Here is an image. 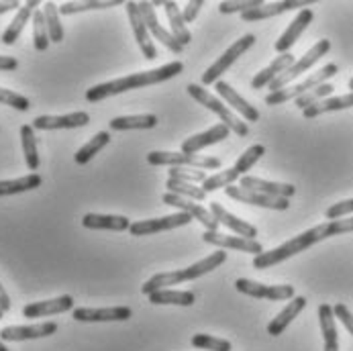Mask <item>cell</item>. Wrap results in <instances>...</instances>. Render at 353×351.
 Listing matches in <instances>:
<instances>
[{
  "label": "cell",
  "mask_w": 353,
  "mask_h": 351,
  "mask_svg": "<svg viewBox=\"0 0 353 351\" xmlns=\"http://www.w3.org/2000/svg\"><path fill=\"white\" fill-rule=\"evenodd\" d=\"M353 231V217L350 219H337V221H327L323 225H316L308 231H304L301 235L288 239L286 243H282L280 248L272 251H263L259 255L253 257V268L257 270H265V268H272L280 261H286L290 259L292 255L306 251L308 248H312L314 243L319 241H325L329 237H335V235H343V233H352Z\"/></svg>",
  "instance_id": "6da1fadb"
},
{
  "label": "cell",
  "mask_w": 353,
  "mask_h": 351,
  "mask_svg": "<svg viewBox=\"0 0 353 351\" xmlns=\"http://www.w3.org/2000/svg\"><path fill=\"white\" fill-rule=\"evenodd\" d=\"M182 70H184L182 61H170V63H165L161 68H155V70H148V72L131 74V76L117 78V80H110V82H104V84H97V86L86 90V101L101 102L104 99H108V97L121 94V92H129V90H135V88L161 84V82H165L170 78L180 76Z\"/></svg>",
  "instance_id": "7a4b0ae2"
},
{
  "label": "cell",
  "mask_w": 353,
  "mask_h": 351,
  "mask_svg": "<svg viewBox=\"0 0 353 351\" xmlns=\"http://www.w3.org/2000/svg\"><path fill=\"white\" fill-rule=\"evenodd\" d=\"M225 261H227V251H212L208 257H204L201 261L192 263L190 268L176 270V272H161V274H155V276H152V278L143 284L141 292H143L145 297H150V294L157 292V290H165L168 286H174V284H180V282L196 280V278H201L204 274L216 270V268L223 265Z\"/></svg>",
  "instance_id": "3957f363"
},
{
  "label": "cell",
  "mask_w": 353,
  "mask_h": 351,
  "mask_svg": "<svg viewBox=\"0 0 353 351\" xmlns=\"http://www.w3.org/2000/svg\"><path fill=\"white\" fill-rule=\"evenodd\" d=\"M263 153H265V148H263V146H252L250 150L243 151V155L237 159V163H235L233 168L223 170V172H219V174L206 178V180L202 182L201 188L208 194V192H214V190H221V188L231 186L237 178H243V174L252 170L253 166L263 157Z\"/></svg>",
  "instance_id": "277c9868"
},
{
  "label": "cell",
  "mask_w": 353,
  "mask_h": 351,
  "mask_svg": "<svg viewBox=\"0 0 353 351\" xmlns=\"http://www.w3.org/2000/svg\"><path fill=\"white\" fill-rule=\"evenodd\" d=\"M337 72H339V66H337V63H327V66L321 68L319 72L310 74V76H308L304 82H301V84L286 86V88H282V90H278V92H270V94L265 97V104L276 106V104H284V102L292 101V99L296 101L299 97L306 94L308 90H312V88L321 86V84H327V80L333 78Z\"/></svg>",
  "instance_id": "5b68a950"
},
{
  "label": "cell",
  "mask_w": 353,
  "mask_h": 351,
  "mask_svg": "<svg viewBox=\"0 0 353 351\" xmlns=\"http://www.w3.org/2000/svg\"><path fill=\"white\" fill-rule=\"evenodd\" d=\"M186 90H188V94H190L194 101H199L202 106H206L208 110H212V112L223 121V125L229 127V131L237 133L239 137H248L250 127H248L239 117H235V114L231 112V108H227V104H223L216 97H210V94H208L202 86H199V84H188Z\"/></svg>",
  "instance_id": "8992f818"
},
{
  "label": "cell",
  "mask_w": 353,
  "mask_h": 351,
  "mask_svg": "<svg viewBox=\"0 0 353 351\" xmlns=\"http://www.w3.org/2000/svg\"><path fill=\"white\" fill-rule=\"evenodd\" d=\"M148 161L152 166H170V168H180V166H190L192 170H219L223 163L219 157L210 155H188L182 151H152L148 153Z\"/></svg>",
  "instance_id": "52a82bcc"
},
{
  "label": "cell",
  "mask_w": 353,
  "mask_h": 351,
  "mask_svg": "<svg viewBox=\"0 0 353 351\" xmlns=\"http://www.w3.org/2000/svg\"><path fill=\"white\" fill-rule=\"evenodd\" d=\"M329 50H331V41H329V39H321L319 43H314L299 61H294L286 72H282V74L270 84V90H272V92H278V90L286 88L292 80H296L299 76H303L306 70H310L323 55H327Z\"/></svg>",
  "instance_id": "ba28073f"
},
{
  "label": "cell",
  "mask_w": 353,
  "mask_h": 351,
  "mask_svg": "<svg viewBox=\"0 0 353 351\" xmlns=\"http://www.w3.org/2000/svg\"><path fill=\"white\" fill-rule=\"evenodd\" d=\"M253 43H255V35L252 33H248V35H243L241 39H237L229 50L225 51L204 74H202V84L204 86H210V84H216L219 82V78L245 53V51L253 48Z\"/></svg>",
  "instance_id": "9c48e42d"
},
{
  "label": "cell",
  "mask_w": 353,
  "mask_h": 351,
  "mask_svg": "<svg viewBox=\"0 0 353 351\" xmlns=\"http://www.w3.org/2000/svg\"><path fill=\"white\" fill-rule=\"evenodd\" d=\"M235 288L241 294H248L253 299H265V301H292L294 299V286L290 284H278V286H268L261 282H253V280H245L239 278L235 282Z\"/></svg>",
  "instance_id": "30bf717a"
},
{
  "label": "cell",
  "mask_w": 353,
  "mask_h": 351,
  "mask_svg": "<svg viewBox=\"0 0 353 351\" xmlns=\"http://www.w3.org/2000/svg\"><path fill=\"white\" fill-rule=\"evenodd\" d=\"M192 221L190 214L186 212H176V214H168V217H161V219H145V221H137V223H131L129 227V233L135 235V237H143V235H155L159 231H170V229H176V227H184Z\"/></svg>",
  "instance_id": "8fae6325"
},
{
  "label": "cell",
  "mask_w": 353,
  "mask_h": 351,
  "mask_svg": "<svg viewBox=\"0 0 353 351\" xmlns=\"http://www.w3.org/2000/svg\"><path fill=\"white\" fill-rule=\"evenodd\" d=\"M127 6V14H129V23H131V29H133V35L137 39V46L141 48V53L148 57V59H155L157 57V50L152 41V33L141 17V10H139V4L137 2H125Z\"/></svg>",
  "instance_id": "7c38bea8"
},
{
  "label": "cell",
  "mask_w": 353,
  "mask_h": 351,
  "mask_svg": "<svg viewBox=\"0 0 353 351\" xmlns=\"http://www.w3.org/2000/svg\"><path fill=\"white\" fill-rule=\"evenodd\" d=\"M161 202H163V204H168V206L178 208L180 212L190 214L192 219H196L199 223H202L208 231H216V229H219V221L212 217V212H210L208 208L201 206L199 202L188 201V199H182V197H176V194H170V192H165V194H163Z\"/></svg>",
  "instance_id": "4fadbf2b"
},
{
  "label": "cell",
  "mask_w": 353,
  "mask_h": 351,
  "mask_svg": "<svg viewBox=\"0 0 353 351\" xmlns=\"http://www.w3.org/2000/svg\"><path fill=\"white\" fill-rule=\"evenodd\" d=\"M202 241L210 243L214 248H221V250L243 251V253H253V255L263 253L261 243L255 241V239H245V237H237V235H223L219 231H206L202 235Z\"/></svg>",
  "instance_id": "5bb4252c"
},
{
  "label": "cell",
  "mask_w": 353,
  "mask_h": 351,
  "mask_svg": "<svg viewBox=\"0 0 353 351\" xmlns=\"http://www.w3.org/2000/svg\"><path fill=\"white\" fill-rule=\"evenodd\" d=\"M57 323H37V325H17V327H4L0 331L2 341H29V339H41L50 337L57 331Z\"/></svg>",
  "instance_id": "9a60e30c"
},
{
  "label": "cell",
  "mask_w": 353,
  "mask_h": 351,
  "mask_svg": "<svg viewBox=\"0 0 353 351\" xmlns=\"http://www.w3.org/2000/svg\"><path fill=\"white\" fill-rule=\"evenodd\" d=\"M137 4H139L141 17H143V21H145V25H148V29H150V33H152L153 37H155L161 46H165L172 53H178V55H180L184 48L176 41V37L172 35V31H165V29L159 25L155 6H153L152 2H137Z\"/></svg>",
  "instance_id": "2e32d148"
},
{
  "label": "cell",
  "mask_w": 353,
  "mask_h": 351,
  "mask_svg": "<svg viewBox=\"0 0 353 351\" xmlns=\"http://www.w3.org/2000/svg\"><path fill=\"white\" fill-rule=\"evenodd\" d=\"M225 192H227V197H231L235 201L253 204V206H261V208H272V210H288L290 208V201L288 199L259 194V192H253V190H245L241 186H227Z\"/></svg>",
  "instance_id": "e0dca14e"
},
{
  "label": "cell",
  "mask_w": 353,
  "mask_h": 351,
  "mask_svg": "<svg viewBox=\"0 0 353 351\" xmlns=\"http://www.w3.org/2000/svg\"><path fill=\"white\" fill-rule=\"evenodd\" d=\"M310 4H314V0H282V2H263L261 6L253 8L243 12V21L245 23H253V21H263V19H270V17H278L282 12H288V10H296V8H308Z\"/></svg>",
  "instance_id": "ac0fdd59"
},
{
  "label": "cell",
  "mask_w": 353,
  "mask_h": 351,
  "mask_svg": "<svg viewBox=\"0 0 353 351\" xmlns=\"http://www.w3.org/2000/svg\"><path fill=\"white\" fill-rule=\"evenodd\" d=\"M90 123V114L84 110L61 114V117H50L41 114L33 121V129L39 131H53V129H76V127H86Z\"/></svg>",
  "instance_id": "d6986e66"
},
{
  "label": "cell",
  "mask_w": 353,
  "mask_h": 351,
  "mask_svg": "<svg viewBox=\"0 0 353 351\" xmlns=\"http://www.w3.org/2000/svg\"><path fill=\"white\" fill-rule=\"evenodd\" d=\"M129 306H108V308H76L74 319L80 323H112V321H129Z\"/></svg>",
  "instance_id": "ffe728a7"
},
{
  "label": "cell",
  "mask_w": 353,
  "mask_h": 351,
  "mask_svg": "<svg viewBox=\"0 0 353 351\" xmlns=\"http://www.w3.org/2000/svg\"><path fill=\"white\" fill-rule=\"evenodd\" d=\"M241 188L253 190L259 194H268V197H278V199H288L296 194V186L292 184H280V182H270V180H261L255 176H243L241 178Z\"/></svg>",
  "instance_id": "44dd1931"
},
{
  "label": "cell",
  "mask_w": 353,
  "mask_h": 351,
  "mask_svg": "<svg viewBox=\"0 0 353 351\" xmlns=\"http://www.w3.org/2000/svg\"><path fill=\"white\" fill-rule=\"evenodd\" d=\"M312 19H314V12L310 10V8H303L299 14H296V19L288 25V29L282 33V37L276 41V51L282 55V53H290V48L299 41V37L304 33V29L312 23Z\"/></svg>",
  "instance_id": "7402d4cb"
},
{
  "label": "cell",
  "mask_w": 353,
  "mask_h": 351,
  "mask_svg": "<svg viewBox=\"0 0 353 351\" xmlns=\"http://www.w3.org/2000/svg\"><path fill=\"white\" fill-rule=\"evenodd\" d=\"M74 308V299L70 294L51 299V301H41L27 304L23 308V317L27 319H41V317H51V314H59V312H68Z\"/></svg>",
  "instance_id": "603a6c76"
},
{
  "label": "cell",
  "mask_w": 353,
  "mask_h": 351,
  "mask_svg": "<svg viewBox=\"0 0 353 351\" xmlns=\"http://www.w3.org/2000/svg\"><path fill=\"white\" fill-rule=\"evenodd\" d=\"M229 137V127H225L223 123L221 125H214L210 127L208 131L204 133H196L192 137H188L184 143H182V153H188V155H196L199 151L208 148V146H214L223 139Z\"/></svg>",
  "instance_id": "cb8c5ba5"
},
{
  "label": "cell",
  "mask_w": 353,
  "mask_h": 351,
  "mask_svg": "<svg viewBox=\"0 0 353 351\" xmlns=\"http://www.w3.org/2000/svg\"><path fill=\"white\" fill-rule=\"evenodd\" d=\"M214 90H216V94H219L223 101H227V104H231L237 112H241L245 121H250V123L259 121V110L245 101V99H243V97L233 88V86H229L227 82L219 80V82L214 84Z\"/></svg>",
  "instance_id": "d4e9b609"
},
{
  "label": "cell",
  "mask_w": 353,
  "mask_h": 351,
  "mask_svg": "<svg viewBox=\"0 0 353 351\" xmlns=\"http://www.w3.org/2000/svg\"><path fill=\"white\" fill-rule=\"evenodd\" d=\"M210 212L219 221V225H225L227 229H231L233 233H237V237H245V239H255L257 237V229L253 225L245 223L243 219H239L235 214H231L219 202H210Z\"/></svg>",
  "instance_id": "484cf974"
},
{
  "label": "cell",
  "mask_w": 353,
  "mask_h": 351,
  "mask_svg": "<svg viewBox=\"0 0 353 351\" xmlns=\"http://www.w3.org/2000/svg\"><path fill=\"white\" fill-rule=\"evenodd\" d=\"M304 306H306V299L304 297H294L292 301L288 302L272 321H270V325H268V333L272 335V337H278V335H282L284 331H286V327L301 314L304 310Z\"/></svg>",
  "instance_id": "4316f807"
},
{
  "label": "cell",
  "mask_w": 353,
  "mask_h": 351,
  "mask_svg": "<svg viewBox=\"0 0 353 351\" xmlns=\"http://www.w3.org/2000/svg\"><path fill=\"white\" fill-rule=\"evenodd\" d=\"M39 4H41L39 0H29V2H25V4L17 10L14 19L10 21V25H8L6 31L2 33V43H4V46H14V41H17L19 35L23 33L25 25L33 19V12L37 10Z\"/></svg>",
  "instance_id": "83f0119b"
},
{
  "label": "cell",
  "mask_w": 353,
  "mask_h": 351,
  "mask_svg": "<svg viewBox=\"0 0 353 351\" xmlns=\"http://www.w3.org/2000/svg\"><path fill=\"white\" fill-rule=\"evenodd\" d=\"M82 227L94 229V231H127L131 227V221L123 214H97L88 212L82 219Z\"/></svg>",
  "instance_id": "f1b7e54d"
},
{
  "label": "cell",
  "mask_w": 353,
  "mask_h": 351,
  "mask_svg": "<svg viewBox=\"0 0 353 351\" xmlns=\"http://www.w3.org/2000/svg\"><path fill=\"white\" fill-rule=\"evenodd\" d=\"M292 63H294V55H292V53H282V55H278L268 68H263L261 72H257V74L253 76L252 88L259 90V88H263V86H270V84H272L282 72H286Z\"/></svg>",
  "instance_id": "f546056e"
},
{
  "label": "cell",
  "mask_w": 353,
  "mask_h": 351,
  "mask_svg": "<svg viewBox=\"0 0 353 351\" xmlns=\"http://www.w3.org/2000/svg\"><path fill=\"white\" fill-rule=\"evenodd\" d=\"M163 8H165V17H168V21H170L172 35L176 37V41H178L182 48H186V46L192 41V33L188 31V27H186V23H184L182 10H180L178 4L172 2V0L163 2Z\"/></svg>",
  "instance_id": "4dcf8cb0"
},
{
  "label": "cell",
  "mask_w": 353,
  "mask_h": 351,
  "mask_svg": "<svg viewBox=\"0 0 353 351\" xmlns=\"http://www.w3.org/2000/svg\"><path fill=\"white\" fill-rule=\"evenodd\" d=\"M319 323L325 339V351H339V337H337V327H335V312L331 304H321L319 306Z\"/></svg>",
  "instance_id": "1f68e13d"
},
{
  "label": "cell",
  "mask_w": 353,
  "mask_h": 351,
  "mask_svg": "<svg viewBox=\"0 0 353 351\" xmlns=\"http://www.w3.org/2000/svg\"><path fill=\"white\" fill-rule=\"evenodd\" d=\"M43 184V178L39 174H29L17 180H0V197H10V194H21V192H29L35 190Z\"/></svg>",
  "instance_id": "d6a6232c"
},
{
  "label": "cell",
  "mask_w": 353,
  "mask_h": 351,
  "mask_svg": "<svg viewBox=\"0 0 353 351\" xmlns=\"http://www.w3.org/2000/svg\"><path fill=\"white\" fill-rule=\"evenodd\" d=\"M157 125L155 114H131V117H117L110 121L112 131H131V129H153Z\"/></svg>",
  "instance_id": "836d02e7"
},
{
  "label": "cell",
  "mask_w": 353,
  "mask_h": 351,
  "mask_svg": "<svg viewBox=\"0 0 353 351\" xmlns=\"http://www.w3.org/2000/svg\"><path fill=\"white\" fill-rule=\"evenodd\" d=\"M21 143H23V153L29 170L39 168V151H37V137L33 125H23L21 127Z\"/></svg>",
  "instance_id": "e575fe53"
},
{
  "label": "cell",
  "mask_w": 353,
  "mask_h": 351,
  "mask_svg": "<svg viewBox=\"0 0 353 351\" xmlns=\"http://www.w3.org/2000/svg\"><path fill=\"white\" fill-rule=\"evenodd\" d=\"M152 304H176V306H192L194 304V292L188 290H157L148 297Z\"/></svg>",
  "instance_id": "d590c367"
},
{
  "label": "cell",
  "mask_w": 353,
  "mask_h": 351,
  "mask_svg": "<svg viewBox=\"0 0 353 351\" xmlns=\"http://www.w3.org/2000/svg\"><path fill=\"white\" fill-rule=\"evenodd\" d=\"M110 143V135H108V131H101V133H97L86 146H82L78 153L74 155V159H76V163H80V166H86L97 153L101 150H104L106 146Z\"/></svg>",
  "instance_id": "8d00e7d4"
},
{
  "label": "cell",
  "mask_w": 353,
  "mask_h": 351,
  "mask_svg": "<svg viewBox=\"0 0 353 351\" xmlns=\"http://www.w3.org/2000/svg\"><path fill=\"white\" fill-rule=\"evenodd\" d=\"M125 4L123 0H86V2H65L59 6V14H76L84 10H101V8H112Z\"/></svg>",
  "instance_id": "74e56055"
},
{
  "label": "cell",
  "mask_w": 353,
  "mask_h": 351,
  "mask_svg": "<svg viewBox=\"0 0 353 351\" xmlns=\"http://www.w3.org/2000/svg\"><path fill=\"white\" fill-rule=\"evenodd\" d=\"M165 188H168L170 194H176V197H182V199H188V201L202 202L206 199V192L202 190L201 186H194V184H188V182H180V180L168 178Z\"/></svg>",
  "instance_id": "f35d334b"
},
{
  "label": "cell",
  "mask_w": 353,
  "mask_h": 351,
  "mask_svg": "<svg viewBox=\"0 0 353 351\" xmlns=\"http://www.w3.org/2000/svg\"><path fill=\"white\" fill-rule=\"evenodd\" d=\"M50 31H48V21L43 10L33 12V46L37 51H46L50 48Z\"/></svg>",
  "instance_id": "ab89813d"
},
{
  "label": "cell",
  "mask_w": 353,
  "mask_h": 351,
  "mask_svg": "<svg viewBox=\"0 0 353 351\" xmlns=\"http://www.w3.org/2000/svg\"><path fill=\"white\" fill-rule=\"evenodd\" d=\"M46 21H48V31H50L51 43H61L63 41V25L59 21V6L55 2L43 4Z\"/></svg>",
  "instance_id": "60d3db41"
},
{
  "label": "cell",
  "mask_w": 353,
  "mask_h": 351,
  "mask_svg": "<svg viewBox=\"0 0 353 351\" xmlns=\"http://www.w3.org/2000/svg\"><path fill=\"white\" fill-rule=\"evenodd\" d=\"M333 90H335V86L327 82V84H321V86H316V88H312V90H308L306 94L299 97L294 102H296V106H299L301 110H306L308 106H314V104L323 102L325 99H331Z\"/></svg>",
  "instance_id": "b9f144b4"
},
{
  "label": "cell",
  "mask_w": 353,
  "mask_h": 351,
  "mask_svg": "<svg viewBox=\"0 0 353 351\" xmlns=\"http://www.w3.org/2000/svg\"><path fill=\"white\" fill-rule=\"evenodd\" d=\"M192 348L206 351H231V343L227 339H219V337H210V335H194L192 337Z\"/></svg>",
  "instance_id": "7bdbcfd3"
},
{
  "label": "cell",
  "mask_w": 353,
  "mask_h": 351,
  "mask_svg": "<svg viewBox=\"0 0 353 351\" xmlns=\"http://www.w3.org/2000/svg\"><path fill=\"white\" fill-rule=\"evenodd\" d=\"M172 180H180V182H188V184H196V182H204L208 176L202 170H186V168H170L168 170Z\"/></svg>",
  "instance_id": "ee69618b"
},
{
  "label": "cell",
  "mask_w": 353,
  "mask_h": 351,
  "mask_svg": "<svg viewBox=\"0 0 353 351\" xmlns=\"http://www.w3.org/2000/svg\"><path fill=\"white\" fill-rule=\"evenodd\" d=\"M0 104H6V106H12L17 110H29L31 108V102L27 97L14 92V90H8V88H0Z\"/></svg>",
  "instance_id": "f6af8a7d"
},
{
  "label": "cell",
  "mask_w": 353,
  "mask_h": 351,
  "mask_svg": "<svg viewBox=\"0 0 353 351\" xmlns=\"http://www.w3.org/2000/svg\"><path fill=\"white\" fill-rule=\"evenodd\" d=\"M263 2L261 0H235V2H221L219 4V10L223 14H231V12H248V10H253L257 6H261Z\"/></svg>",
  "instance_id": "bcb514c9"
},
{
  "label": "cell",
  "mask_w": 353,
  "mask_h": 351,
  "mask_svg": "<svg viewBox=\"0 0 353 351\" xmlns=\"http://www.w3.org/2000/svg\"><path fill=\"white\" fill-rule=\"evenodd\" d=\"M353 212V199L350 201H341V202H335L333 206H329L327 208V212H325V217L329 219V221H337V219H345L347 214H352Z\"/></svg>",
  "instance_id": "7dc6e473"
},
{
  "label": "cell",
  "mask_w": 353,
  "mask_h": 351,
  "mask_svg": "<svg viewBox=\"0 0 353 351\" xmlns=\"http://www.w3.org/2000/svg\"><path fill=\"white\" fill-rule=\"evenodd\" d=\"M333 312H335V319H339V321H341V323L345 325V329H347V331H350V333L353 335V314H352V310H350V308H347L345 304H341V302H339V304H335V306H333Z\"/></svg>",
  "instance_id": "c3c4849f"
},
{
  "label": "cell",
  "mask_w": 353,
  "mask_h": 351,
  "mask_svg": "<svg viewBox=\"0 0 353 351\" xmlns=\"http://www.w3.org/2000/svg\"><path fill=\"white\" fill-rule=\"evenodd\" d=\"M202 6H204V2H202V0H192V2H188V4L184 6V10H182L184 23H194V21H196V17H199V12H201Z\"/></svg>",
  "instance_id": "681fc988"
},
{
  "label": "cell",
  "mask_w": 353,
  "mask_h": 351,
  "mask_svg": "<svg viewBox=\"0 0 353 351\" xmlns=\"http://www.w3.org/2000/svg\"><path fill=\"white\" fill-rule=\"evenodd\" d=\"M19 68V61L10 55H0V72H12Z\"/></svg>",
  "instance_id": "f907efd6"
},
{
  "label": "cell",
  "mask_w": 353,
  "mask_h": 351,
  "mask_svg": "<svg viewBox=\"0 0 353 351\" xmlns=\"http://www.w3.org/2000/svg\"><path fill=\"white\" fill-rule=\"evenodd\" d=\"M10 299H8V294H6V290H4V286L0 284V308L6 312V310H10Z\"/></svg>",
  "instance_id": "816d5d0a"
},
{
  "label": "cell",
  "mask_w": 353,
  "mask_h": 351,
  "mask_svg": "<svg viewBox=\"0 0 353 351\" xmlns=\"http://www.w3.org/2000/svg\"><path fill=\"white\" fill-rule=\"evenodd\" d=\"M23 4L17 2V0H8V2H0V14L8 12V10H14V8H21Z\"/></svg>",
  "instance_id": "f5cc1de1"
},
{
  "label": "cell",
  "mask_w": 353,
  "mask_h": 351,
  "mask_svg": "<svg viewBox=\"0 0 353 351\" xmlns=\"http://www.w3.org/2000/svg\"><path fill=\"white\" fill-rule=\"evenodd\" d=\"M0 351H8V350H6V345H4V341H2V339H0Z\"/></svg>",
  "instance_id": "db71d44e"
},
{
  "label": "cell",
  "mask_w": 353,
  "mask_h": 351,
  "mask_svg": "<svg viewBox=\"0 0 353 351\" xmlns=\"http://www.w3.org/2000/svg\"><path fill=\"white\" fill-rule=\"evenodd\" d=\"M350 88H352V92H353V78L350 80Z\"/></svg>",
  "instance_id": "11a10c76"
},
{
  "label": "cell",
  "mask_w": 353,
  "mask_h": 351,
  "mask_svg": "<svg viewBox=\"0 0 353 351\" xmlns=\"http://www.w3.org/2000/svg\"><path fill=\"white\" fill-rule=\"evenodd\" d=\"M2 314H4V310H2V308H0V319H2Z\"/></svg>",
  "instance_id": "9f6ffc18"
}]
</instances>
